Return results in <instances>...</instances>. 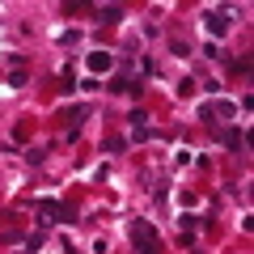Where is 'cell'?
<instances>
[{
	"label": "cell",
	"instance_id": "6da1fadb",
	"mask_svg": "<svg viewBox=\"0 0 254 254\" xmlns=\"http://www.w3.org/2000/svg\"><path fill=\"white\" fill-rule=\"evenodd\" d=\"M34 212L43 216V225H76V203L68 199H34Z\"/></svg>",
	"mask_w": 254,
	"mask_h": 254
},
{
	"label": "cell",
	"instance_id": "7a4b0ae2",
	"mask_svg": "<svg viewBox=\"0 0 254 254\" xmlns=\"http://www.w3.org/2000/svg\"><path fill=\"white\" fill-rule=\"evenodd\" d=\"M131 246H136V254H165V246H161V237H157V229L148 225V220H131Z\"/></svg>",
	"mask_w": 254,
	"mask_h": 254
},
{
	"label": "cell",
	"instance_id": "3957f363",
	"mask_svg": "<svg viewBox=\"0 0 254 254\" xmlns=\"http://www.w3.org/2000/svg\"><path fill=\"white\" fill-rule=\"evenodd\" d=\"M229 115H237V106H233V102H212V106H199V119L212 127V131H216V127L225 123Z\"/></svg>",
	"mask_w": 254,
	"mask_h": 254
},
{
	"label": "cell",
	"instance_id": "277c9868",
	"mask_svg": "<svg viewBox=\"0 0 254 254\" xmlns=\"http://www.w3.org/2000/svg\"><path fill=\"white\" fill-rule=\"evenodd\" d=\"M93 115V110L89 106H72V110H64V140H76V136H81V123H85V119H89Z\"/></svg>",
	"mask_w": 254,
	"mask_h": 254
},
{
	"label": "cell",
	"instance_id": "5b68a950",
	"mask_svg": "<svg viewBox=\"0 0 254 254\" xmlns=\"http://www.w3.org/2000/svg\"><path fill=\"white\" fill-rule=\"evenodd\" d=\"M106 89H110V93H136V98H140V89H144V76H140V72L131 76V72H127V68H123V72H119L115 81L106 85Z\"/></svg>",
	"mask_w": 254,
	"mask_h": 254
},
{
	"label": "cell",
	"instance_id": "8992f818",
	"mask_svg": "<svg viewBox=\"0 0 254 254\" xmlns=\"http://www.w3.org/2000/svg\"><path fill=\"white\" fill-rule=\"evenodd\" d=\"M203 26L212 30V34H229V30H233V21H229V9H203Z\"/></svg>",
	"mask_w": 254,
	"mask_h": 254
},
{
	"label": "cell",
	"instance_id": "52a82bcc",
	"mask_svg": "<svg viewBox=\"0 0 254 254\" xmlns=\"http://www.w3.org/2000/svg\"><path fill=\"white\" fill-rule=\"evenodd\" d=\"M216 140L225 148H233V153H237V148H246V136L237 131V127H216Z\"/></svg>",
	"mask_w": 254,
	"mask_h": 254
},
{
	"label": "cell",
	"instance_id": "ba28073f",
	"mask_svg": "<svg viewBox=\"0 0 254 254\" xmlns=\"http://www.w3.org/2000/svg\"><path fill=\"white\" fill-rule=\"evenodd\" d=\"M93 13H98V21H102V26H115V21L123 17V4H98Z\"/></svg>",
	"mask_w": 254,
	"mask_h": 254
},
{
	"label": "cell",
	"instance_id": "9c48e42d",
	"mask_svg": "<svg viewBox=\"0 0 254 254\" xmlns=\"http://www.w3.org/2000/svg\"><path fill=\"white\" fill-rule=\"evenodd\" d=\"M89 68L93 72H110V68H115V55L110 51H89Z\"/></svg>",
	"mask_w": 254,
	"mask_h": 254
},
{
	"label": "cell",
	"instance_id": "30bf717a",
	"mask_svg": "<svg viewBox=\"0 0 254 254\" xmlns=\"http://www.w3.org/2000/svg\"><path fill=\"white\" fill-rule=\"evenodd\" d=\"M21 246H26V254H38V246H43V233H26V242H21Z\"/></svg>",
	"mask_w": 254,
	"mask_h": 254
},
{
	"label": "cell",
	"instance_id": "8fae6325",
	"mask_svg": "<svg viewBox=\"0 0 254 254\" xmlns=\"http://www.w3.org/2000/svg\"><path fill=\"white\" fill-rule=\"evenodd\" d=\"M144 127H148V115L144 110H131V131H144Z\"/></svg>",
	"mask_w": 254,
	"mask_h": 254
},
{
	"label": "cell",
	"instance_id": "7c38bea8",
	"mask_svg": "<svg viewBox=\"0 0 254 254\" xmlns=\"http://www.w3.org/2000/svg\"><path fill=\"white\" fill-rule=\"evenodd\" d=\"M43 157H47V148H26V161L30 165H43Z\"/></svg>",
	"mask_w": 254,
	"mask_h": 254
},
{
	"label": "cell",
	"instance_id": "4fadbf2b",
	"mask_svg": "<svg viewBox=\"0 0 254 254\" xmlns=\"http://www.w3.org/2000/svg\"><path fill=\"white\" fill-rule=\"evenodd\" d=\"M229 68H233V72H250V55H237V60L229 64Z\"/></svg>",
	"mask_w": 254,
	"mask_h": 254
},
{
	"label": "cell",
	"instance_id": "5bb4252c",
	"mask_svg": "<svg viewBox=\"0 0 254 254\" xmlns=\"http://www.w3.org/2000/svg\"><path fill=\"white\" fill-rule=\"evenodd\" d=\"M203 225V220L199 216H190V212H187V216H182V229H187V233H195V229H199Z\"/></svg>",
	"mask_w": 254,
	"mask_h": 254
},
{
	"label": "cell",
	"instance_id": "9a60e30c",
	"mask_svg": "<svg viewBox=\"0 0 254 254\" xmlns=\"http://www.w3.org/2000/svg\"><path fill=\"white\" fill-rule=\"evenodd\" d=\"M170 55H190V47L182 43V38H174V43H170Z\"/></svg>",
	"mask_w": 254,
	"mask_h": 254
},
{
	"label": "cell",
	"instance_id": "2e32d148",
	"mask_svg": "<svg viewBox=\"0 0 254 254\" xmlns=\"http://www.w3.org/2000/svg\"><path fill=\"white\" fill-rule=\"evenodd\" d=\"M9 85H13V89H21V85H26V72H21V68H13V76H9Z\"/></svg>",
	"mask_w": 254,
	"mask_h": 254
},
{
	"label": "cell",
	"instance_id": "e0dca14e",
	"mask_svg": "<svg viewBox=\"0 0 254 254\" xmlns=\"http://www.w3.org/2000/svg\"><path fill=\"white\" fill-rule=\"evenodd\" d=\"M68 254H72V250H68Z\"/></svg>",
	"mask_w": 254,
	"mask_h": 254
}]
</instances>
